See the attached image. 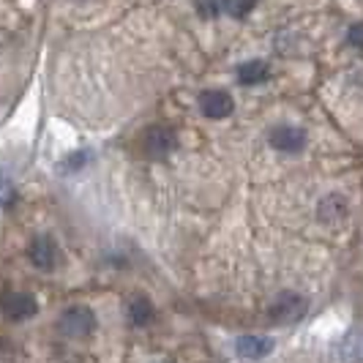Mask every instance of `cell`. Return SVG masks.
Masks as SVG:
<instances>
[{"instance_id":"obj_12","label":"cell","mask_w":363,"mask_h":363,"mask_svg":"<svg viewBox=\"0 0 363 363\" xmlns=\"http://www.w3.org/2000/svg\"><path fill=\"white\" fill-rule=\"evenodd\" d=\"M342 355L350 363H363V333H350L342 345Z\"/></svg>"},{"instance_id":"obj_11","label":"cell","mask_w":363,"mask_h":363,"mask_svg":"<svg viewBox=\"0 0 363 363\" xmlns=\"http://www.w3.org/2000/svg\"><path fill=\"white\" fill-rule=\"evenodd\" d=\"M128 320H131V325H145L153 320V303L147 301L145 295H134L131 301H128Z\"/></svg>"},{"instance_id":"obj_5","label":"cell","mask_w":363,"mask_h":363,"mask_svg":"<svg viewBox=\"0 0 363 363\" xmlns=\"http://www.w3.org/2000/svg\"><path fill=\"white\" fill-rule=\"evenodd\" d=\"M200 109L205 118H213V121H221V118H227V115H233V109H235V101H233V96L224 91H205L200 96Z\"/></svg>"},{"instance_id":"obj_16","label":"cell","mask_w":363,"mask_h":363,"mask_svg":"<svg viewBox=\"0 0 363 363\" xmlns=\"http://www.w3.org/2000/svg\"><path fill=\"white\" fill-rule=\"evenodd\" d=\"M347 41H350L352 47L363 50V25H355V28H350V33H347Z\"/></svg>"},{"instance_id":"obj_7","label":"cell","mask_w":363,"mask_h":363,"mask_svg":"<svg viewBox=\"0 0 363 363\" xmlns=\"http://www.w3.org/2000/svg\"><path fill=\"white\" fill-rule=\"evenodd\" d=\"M235 352L243 361H262L273 352V342L268 336H240L235 345Z\"/></svg>"},{"instance_id":"obj_9","label":"cell","mask_w":363,"mask_h":363,"mask_svg":"<svg viewBox=\"0 0 363 363\" xmlns=\"http://www.w3.org/2000/svg\"><path fill=\"white\" fill-rule=\"evenodd\" d=\"M317 216L323 224H339L342 218L347 216V200L342 194H328L325 200L320 202V208H317Z\"/></svg>"},{"instance_id":"obj_6","label":"cell","mask_w":363,"mask_h":363,"mask_svg":"<svg viewBox=\"0 0 363 363\" xmlns=\"http://www.w3.org/2000/svg\"><path fill=\"white\" fill-rule=\"evenodd\" d=\"M271 145L281 153H295L306 145V131L295 126H276L271 131Z\"/></svg>"},{"instance_id":"obj_4","label":"cell","mask_w":363,"mask_h":363,"mask_svg":"<svg viewBox=\"0 0 363 363\" xmlns=\"http://www.w3.org/2000/svg\"><path fill=\"white\" fill-rule=\"evenodd\" d=\"M0 309H3V314H6L9 320L22 323V320H30V317L36 314L38 303H36V298H33V295H28V292H11V295H6V298H3Z\"/></svg>"},{"instance_id":"obj_8","label":"cell","mask_w":363,"mask_h":363,"mask_svg":"<svg viewBox=\"0 0 363 363\" xmlns=\"http://www.w3.org/2000/svg\"><path fill=\"white\" fill-rule=\"evenodd\" d=\"M28 257H30V262H33L36 268L52 271L55 259H57V249H55L52 238H47V235L33 238V243H30V249H28Z\"/></svg>"},{"instance_id":"obj_10","label":"cell","mask_w":363,"mask_h":363,"mask_svg":"<svg viewBox=\"0 0 363 363\" xmlns=\"http://www.w3.org/2000/svg\"><path fill=\"white\" fill-rule=\"evenodd\" d=\"M271 77V69H268V63H262V60H249V63H243L240 69H238V82L240 85H259V82H265Z\"/></svg>"},{"instance_id":"obj_1","label":"cell","mask_w":363,"mask_h":363,"mask_svg":"<svg viewBox=\"0 0 363 363\" xmlns=\"http://www.w3.org/2000/svg\"><path fill=\"white\" fill-rule=\"evenodd\" d=\"M57 330L66 336V339H85L96 330V317L88 306H72L60 314L57 320Z\"/></svg>"},{"instance_id":"obj_15","label":"cell","mask_w":363,"mask_h":363,"mask_svg":"<svg viewBox=\"0 0 363 363\" xmlns=\"http://www.w3.org/2000/svg\"><path fill=\"white\" fill-rule=\"evenodd\" d=\"M257 0H227V11L233 14V17L243 19L252 9H255Z\"/></svg>"},{"instance_id":"obj_13","label":"cell","mask_w":363,"mask_h":363,"mask_svg":"<svg viewBox=\"0 0 363 363\" xmlns=\"http://www.w3.org/2000/svg\"><path fill=\"white\" fill-rule=\"evenodd\" d=\"M194 6L202 19L218 17L221 11H227V0H194Z\"/></svg>"},{"instance_id":"obj_3","label":"cell","mask_w":363,"mask_h":363,"mask_svg":"<svg viewBox=\"0 0 363 363\" xmlns=\"http://www.w3.org/2000/svg\"><path fill=\"white\" fill-rule=\"evenodd\" d=\"M178 145L175 131L167 126H150L145 131V153L150 159H167Z\"/></svg>"},{"instance_id":"obj_2","label":"cell","mask_w":363,"mask_h":363,"mask_svg":"<svg viewBox=\"0 0 363 363\" xmlns=\"http://www.w3.org/2000/svg\"><path fill=\"white\" fill-rule=\"evenodd\" d=\"M306 309H309V303H306L303 295H298V292H281L276 298V303L271 306V317L276 323H295V320H301L306 314Z\"/></svg>"},{"instance_id":"obj_14","label":"cell","mask_w":363,"mask_h":363,"mask_svg":"<svg viewBox=\"0 0 363 363\" xmlns=\"http://www.w3.org/2000/svg\"><path fill=\"white\" fill-rule=\"evenodd\" d=\"M11 202H14V181L6 172V167H0V205L9 208Z\"/></svg>"}]
</instances>
